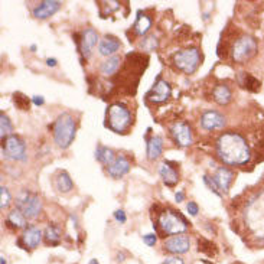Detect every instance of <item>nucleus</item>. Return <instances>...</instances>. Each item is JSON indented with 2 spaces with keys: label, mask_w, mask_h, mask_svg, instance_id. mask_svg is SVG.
<instances>
[{
  "label": "nucleus",
  "mask_w": 264,
  "mask_h": 264,
  "mask_svg": "<svg viewBox=\"0 0 264 264\" xmlns=\"http://www.w3.org/2000/svg\"><path fill=\"white\" fill-rule=\"evenodd\" d=\"M76 120L69 113H62L53 124V142L61 149H68L76 139Z\"/></svg>",
  "instance_id": "7ed1b4c3"
},
{
  "label": "nucleus",
  "mask_w": 264,
  "mask_h": 264,
  "mask_svg": "<svg viewBox=\"0 0 264 264\" xmlns=\"http://www.w3.org/2000/svg\"><path fill=\"white\" fill-rule=\"evenodd\" d=\"M10 201H12V196H10V192L6 186H2L0 188V210L5 211L8 210L9 205H10Z\"/></svg>",
  "instance_id": "7c9ffc66"
},
{
  "label": "nucleus",
  "mask_w": 264,
  "mask_h": 264,
  "mask_svg": "<svg viewBox=\"0 0 264 264\" xmlns=\"http://www.w3.org/2000/svg\"><path fill=\"white\" fill-rule=\"evenodd\" d=\"M225 117L215 110H208L201 117V127L205 130H219L225 126Z\"/></svg>",
  "instance_id": "ddd939ff"
},
{
  "label": "nucleus",
  "mask_w": 264,
  "mask_h": 264,
  "mask_svg": "<svg viewBox=\"0 0 264 264\" xmlns=\"http://www.w3.org/2000/svg\"><path fill=\"white\" fill-rule=\"evenodd\" d=\"M131 124V113L123 103H114L107 110V126L116 133H124Z\"/></svg>",
  "instance_id": "20e7f679"
},
{
  "label": "nucleus",
  "mask_w": 264,
  "mask_h": 264,
  "mask_svg": "<svg viewBox=\"0 0 264 264\" xmlns=\"http://www.w3.org/2000/svg\"><path fill=\"white\" fill-rule=\"evenodd\" d=\"M114 218H116V221H119V222H126V214H124V211H121V210H119V211L114 212Z\"/></svg>",
  "instance_id": "4c0bfd02"
},
{
  "label": "nucleus",
  "mask_w": 264,
  "mask_h": 264,
  "mask_svg": "<svg viewBox=\"0 0 264 264\" xmlns=\"http://www.w3.org/2000/svg\"><path fill=\"white\" fill-rule=\"evenodd\" d=\"M186 208H188V212L192 217L198 215V212H199V206H198V204H196V202H192V201H189L188 205H186Z\"/></svg>",
  "instance_id": "f704fd0d"
},
{
  "label": "nucleus",
  "mask_w": 264,
  "mask_h": 264,
  "mask_svg": "<svg viewBox=\"0 0 264 264\" xmlns=\"http://www.w3.org/2000/svg\"><path fill=\"white\" fill-rule=\"evenodd\" d=\"M162 264H185V261H183V258H181V257L175 256V257H167L166 260H165Z\"/></svg>",
  "instance_id": "e433bc0d"
},
{
  "label": "nucleus",
  "mask_w": 264,
  "mask_h": 264,
  "mask_svg": "<svg viewBox=\"0 0 264 264\" xmlns=\"http://www.w3.org/2000/svg\"><path fill=\"white\" fill-rule=\"evenodd\" d=\"M163 247L172 254H185V253L189 251L191 241H189L188 235H174V237L167 238L165 244H163Z\"/></svg>",
  "instance_id": "f8f14e48"
},
{
  "label": "nucleus",
  "mask_w": 264,
  "mask_h": 264,
  "mask_svg": "<svg viewBox=\"0 0 264 264\" xmlns=\"http://www.w3.org/2000/svg\"><path fill=\"white\" fill-rule=\"evenodd\" d=\"M32 101H33V104H35V106H42V104L45 103V100H44L42 96H35V97L32 98Z\"/></svg>",
  "instance_id": "58836bf2"
},
{
  "label": "nucleus",
  "mask_w": 264,
  "mask_h": 264,
  "mask_svg": "<svg viewBox=\"0 0 264 264\" xmlns=\"http://www.w3.org/2000/svg\"><path fill=\"white\" fill-rule=\"evenodd\" d=\"M171 94H172L171 84L167 83L166 80H163V78L159 77L155 85L147 92V98L150 100L152 103H165L167 98L171 97Z\"/></svg>",
  "instance_id": "9b49d317"
},
{
  "label": "nucleus",
  "mask_w": 264,
  "mask_h": 264,
  "mask_svg": "<svg viewBox=\"0 0 264 264\" xmlns=\"http://www.w3.org/2000/svg\"><path fill=\"white\" fill-rule=\"evenodd\" d=\"M201 52L198 48H188L174 55V64L185 74H194L201 64Z\"/></svg>",
  "instance_id": "0eeeda50"
},
{
  "label": "nucleus",
  "mask_w": 264,
  "mask_h": 264,
  "mask_svg": "<svg viewBox=\"0 0 264 264\" xmlns=\"http://www.w3.org/2000/svg\"><path fill=\"white\" fill-rule=\"evenodd\" d=\"M53 183H55V188L58 189L60 192H62V194H68V192H71V189L74 188L72 179H71V176L65 171L58 172Z\"/></svg>",
  "instance_id": "5701e85b"
},
{
  "label": "nucleus",
  "mask_w": 264,
  "mask_h": 264,
  "mask_svg": "<svg viewBox=\"0 0 264 264\" xmlns=\"http://www.w3.org/2000/svg\"><path fill=\"white\" fill-rule=\"evenodd\" d=\"M98 42V33L92 28H88L83 32L81 35V42H80V51L83 53L84 58H90L91 52L94 46Z\"/></svg>",
  "instance_id": "dca6fc26"
},
{
  "label": "nucleus",
  "mask_w": 264,
  "mask_h": 264,
  "mask_svg": "<svg viewBox=\"0 0 264 264\" xmlns=\"http://www.w3.org/2000/svg\"><path fill=\"white\" fill-rule=\"evenodd\" d=\"M163 152V137L152 136L147 139V147H146V155L149 160H156Z\"/></svg>",
  "instance_id": "aec40b11"
},
{
  "label": "nucleus",
  "mask_w": 264,
  "mask_h": 264,
  "mask_svg": "<svg viewBox=\"0 0 264 264\" xmlns=\"http://www.w3.org/2000/svg\"><path fill=\"white\" fill-rule=\"evenodd\" d=\"M240 83H241V85L246 90L251 91V92L260 91V85H261V83L257 80L256 77H253L251 74H247V72H242Z\"/></svg>",
  "instance_id": "c85d7f7f"
},
{
  "label": "nucleus",
  "mask_w": 264,
  "mask_h": 264,
  "mask_svg": "<svg viewBox=\"0 0 264 264\" xmlns=\"http://www.w3.org/2000/svg\"><path fill=\"white\" fill-rule=\"evenodd\" d=\"M0 264H8V263H6V258H5L3 256L0 257Z\"/></svg>",
  "instance_id": "79ce46f5"
},
{
  "label": "nucleus",
  "mask_w": 264,
  "mask_h": 264,
  "mask_svg": "<svg viewBox=\"0 0 264 264\" xmlns=\"http://www.w3.org/2000/svg\"><path fill=\"white\" fill-rule=\"evenodd\" d=\"M13 100H15V104L21 110H28L29 108V100L26 96H23L21 92H15V96H13Z\"/></svg>",
  "instance_id": "2f4dec72"
},
{
  "label": "nucleus",
  "mask_w": 264,
  "mask_h": 264,
  "mask_svg": "<svg viewBox=\"0 0 264 264\" xmlns=\"http://www.w3.org/2000/svg\"><path fill=\"white\" fill-rule=\"evenodd\" d=\"M217 155L230 166H240L249 163L251 150L247 140L235 131H227L217 140Z\"/></svg>",
  "instance_id": "f257e3e1"
},
{
  "label": "nucleus",
  "mask_w": 264,
  "mask_h": 264,
  "mask_svg": "<svg viewBox=\"0 0 264 264\" xmlns=\"http://www.w3.org/2000/svg\"><path fill=\"white\" fill-rule=\"evenodd\" d=\"M156 240H158V238H156V235L155 234H146L143 237L144 244L149 246V247H153V246L156 244Z\"/></svg>",
  "instance_id": "c9c22d12"
},
{
  "label": "nucleus",
  "mask_w": 264,
  "mask_h": 264,
  "mask_svg": "<svg viewBox=\"0 0 264 264\" xmlns=\"http://www.w3.org/2000/svg\"><path fill=\"white\" fill-rule=\"evenodd\" d=\"M212 97H214V100L218 103L219 106H227L231 101L233 94H231V90H230L228 85L218 84V85H215V88L212 91Z\"/></svg>",
  "instance_id": "412c9836"
},
{
  "label": "nucleus",
  "mask_w": 264,
  "mask_h": 264,
  "mask_svg": "<svg viewBox=\"0 0 264 264\" xmlns=\"http://www.w3.org/2000/svg\"><path fill=\"white\" fill-rule=\"evenodd\" d=\"M159 228L163 234L181 235L188 230L185 218L175 211H163L159 217Z\"/></svg>",
  "instance_id": "39448f33"
},
{
  "label": "nucleus",
  "mask_w": 264,
  "mask_h": 264,
  "mask_svg": "<svg viewBox=\"0 0 264 264\" xmlns=\"http://www.w3.org/2000/svg\"><path fill=\"white\" fill-rule=\"evenodd\" d=\"M204 182H205V185H206L208 188L211 189V191L214 192V194H215V195L221 196V192L218 191V188H217V185H215V182H214V179H212V178H210L208 175H205Z\"/></svg>",
  "instance_id": "72a5a7b5"
},
{
  "label": "nucleus",
  "mask_w": 264,
  "mask_h": 264,
  "mask_svg": "<svg viewBox=\"0 0 264 264\" xmlns=\"http://www.w3.org/2000/svg\"><path fill=\"white\" fill-rule=\"evenodd\" d=\"M16 210L22 212L28 219L38 217L42 211V201L36 194H30L28 191H22L16 196Z\"/></svg>",
  "instance_id": "423d86ee"
},
{
  "label": "nucleus",
  "mask_w": 264,
  "mask_h": 264,
  "mask_svg": "<svg viewBox=\"0 0 264 264\" xmlns=\"http://www.w3.org/2000/svg\"><path fill=\"white\" fill-rule=\"evenodd\" d=\"M88 264H100V263H98L96 258H92V260H90V263H88Z\"/></svg>",
  "instance_id": "37998d69"
},
{
  "label": "nucleus",
  "mask_w": 264,
  "mask_h": 264,
  "mask_svg": "<svg viewBox=\"0 0 264 264\" xmlns=\"http://www.w3.org/2000/svg\"><path fill=\"white\" fill-rule=\"evenodd\" d=\"M12 130H13V127H12V123L9 120V117L2 111L0 113V135H2V140L10 136V135H13Z\"/></svg>",
  "instance_id": "c756f323"
},
{
  "label": "nucleus",
  "mask_w": 264,
  "mask_h": 264,
  "mask_svg": "<svg viewBox=\"0 0 264 264\" xmlns=\"http://www.w3.org/2000/svg\"><path fill=\"white\" fill-rule=\"evenodd\" d=\"M244 219L251 234L264 238V189L247 202Z\"/></svg>",
  "instance_id": "f03ea898"
},
{
  "label": "nucleus",
  "mask_w": 264,
  "mask_h": 264,
  "mask_svg": "<svg viewBox=\"0 0 264 264\" xmlns=\"http://www.w3.org/2000/svg\"><path fill=\"white\" fill-rule=\"evenodd\" d=\"M26 219L28 218L19 210H13V211L9 212L6 221H8V225L19 230V228H26Z\"/></svg>",
  "instance_id": "bb28decb"
},
{
  "label": "nucleus",
  "mask_w": 264,
  "mask_h": 264,
  "mask_svg": "<svg viewBox=\"0 0 264 264\" xmlns=\"http://www.w3.org/2000/svg\"><path fill=\"white\" fill-rule=\"evenodd\" d=\"M103 5V8H106V12L103 13V15H108V13H111L114 10H117V9L120 8V3L119 2H101Z\"/></svg>",
  "instance_id": "473e14b6"
},
{
  "label": "nucleus",
  "mask_w": 264,
  "mask_h": 264,
  "mask_svg": "<svg viewBox=\"0 0 264 264\" xmlns=\"http://www.w3.org/2000/svg\"><path fill=\"white\" fill-rule=\"evenodd\" d=\"M61 5L62 3L56 0H45V2H41L38 6L32 10V13L36 19H48L60 10Z\"/></svg>",
  "instance_id": "f3484780"
},
{
  "label": "nucleus",
  "mask_w": 264,
  "mask_h": 264,
  "mask_svg": "<svg viewBox=\"0 0 264 264\" xmlns=\"http://www.w3.org/2000/svg\"><path fill=\"white\" fill-rule=\"evenodd\" d=\"M3 155L12 160H25L26 159V144L16 135H10L3 139Z\"/></svg>",
  "instance_id": "1a4fd4ad"
},
{
  "label": "nucleus",
  "mask_w": 264,
  "mask_h": 264,
  "mask_svg": "<svg viewBox=\"0 0 264 264\" xmlns=\"http://www.w3.org/2000/svg\"><path fill=\"white\" fill-rule=\"evenodd\" d=\"M159 175L162 176V179H163V182L166 183L167 186H175L178 183V181H179L178 172L172 166H169L167 163H162L159 166Z\"/></svg>",
  "instance_id": "4be33fe9"
},
{
  "label": "nucleus",
  "mask_w": 264,
  "mask_h": 264,
  "mask_svg": "<svg viewBox=\"0 0 264 264\" xmlns=\"http://www.w3.org/2000/svg\"><path fill=\"white\" fill-rule=\"evenodd\" d=\"M130 167H131L130 160H128L126 156L119 155V156H116L113 163H111L110 166H107V172H108V175H110L111 178L119 179V178H123L124 175L128 174Z\"/></svg>",
  "instance_id": "a211bd4d"
},
{
  "label": "nucleus",
  "mask_w": 264,
  "mask_h": 264,
  "mask_svg": "<svg viewBox=\"0 0 264 264\" xmlns=\"http://www.w3.org/2000/svg\"><path fill=\"white\" fill-rule=\"evenodd\" d=\"M257 51V41L253 36H241L238 38L234 42L233 45V51H231V55H233V60L235 62H246L249 61Z\"/></svg>",
  "instance_id": "6e6552de"
},
{
  "label": "nucleus",
  "mask_w": 264,
  "mask_h": 264,
  "mask_svg": "<svg viewBox=\"0 0 264 264\" xmlns=\"http://www.w3.org/2000/svg\"><path fill=\"white\" fill-rule=\"evenodd\" d=\"M171 135L174 136L175 142L182 146V147H188L194 143V136H192V130L189 127L188 123L185 121H178L171 127Z\"/></svg>",
  "instance_id": "9d476101"
},
{
  "label": "nucleus",
  "mask_w": 264,
  "mask_h": 264,
  "mask_svg": "<svg viewBox=\"0 0 264 264\" xmlns=\"http://www.w3.org/2000/svg\"><path fill=\"white\" fill-rule=\"evenodd\" d=\"M175 198H176V202H182V201L185 199V194H183V191H179V192H176Z\"/></svg>",
  "instance_id": "ea45409f"
},
{
  "label": "nucleus",
  "mask_w": 264,
  "mask_h": 264,
  "mask_svg": "<svg viewBox=\"0 0 264 264\" xmlns=\"http://www.w3.org/2000/svg\"><path fill=\"white\" fill-rule=\"evenodd\" d=\"M152 28V19L147 15H144L142 12H137V19L135 23V32L139 36L146 35Z\"/></svg>",
  "instance_id": "393cba45"
},
{
  "label": "nucleus",
  "mask_w": 264,
  "mask_h": 264,
  "mask_svg": "<svg viewBox=\"0 0 264 264\" xmlns=\"http://www.w3.org/2000/svg\"><path fill=\"white\" fill-rule=\"evenodd\" d=\"M120 62H121V58L119 56V55H113V56L107 58V60L100 65V72L106 77L113 76L114 72L119 69V67H120Z\"/></svg>",
  "instance_id": "b1692460"
},
{
  "label": "nucleus",
  "mask_w": 264,
  "mask_h": 264,
  "mask_svg": "<svg viewBox=\"0 0 264 264\" xmlns=\"http://www.w3.org/2000/svg\"><path fill=\"white\" fill-rule=\"evenodd\" d=\"M96 159H97L100 163L110 166L116 159V155L111 149H108L106 146H98L97 150H96Z\"/></svg>",
  "instance_id": "a878e982"
},
{
  "label": "nucleus",
  "mask_w": 264,
  "mask_h": 264,
  "mask_svg": "<svg viewBox=\"0 0 264 264\" xmlns=\"http://www.w3.org/2000/svg\"><path fill=\"white\" fill-rule=\"evenodd\" d=\"M44 237H45V241L51 246H58L61 241V230L60 227L56 225H48L46 227L45 233H44Z\"/></svg>",
  "instance_id": "cd10ccee"
},
{
  "label": "nucleus",
  "mask_w": 264,
  "mask_h": 264,
  "mask_svg": "<svg viewBox=\"0 0 264 264\" xmlns=\"http://www.w3.org/2000/svg\"><path fill=\"white\" fill-rule=\"evenodd\" d=\"M233 178H234V174L225 166L217 167L215 172H214V176H212V179H214L221 194L228 192V189L231 186V182H233Z\"/></svg>",
  "instance_id": "2eb2a0df"
},
{
  "label": "nucleus",
  "mask_w": 264,
  "mask_h": 264,
  "mask_svg": "<svg viewBox=\"0 0 264 264\" xmlns=\"http://www.w3.org/2000/svg\"><path fill=\"white\" fill-rule=\"evenodd\" d=\"M44 233L39 230L38 227L30 225L28 228H25L23 231L22 238L19 240V244H22L23 249H36L41 241H42Z\"/></svg>",
  "instance_id": "4468645a"
},
{
  "label": "nucleus",
  "mask_w": 264,
  "mask_h": 264,
  "mask_svg": "<svg viewBox=\"0 0 264 264\" xmlns=\"http://www.w3.org/2000/svg\"><path fill=\"white\" fill-rule=\"evenodd\" d=\"M46 64H48V67H55L56 65V60L55 58H48Z\"/></svg>",
  "instance_id": "a19ab883"
},
{
  "label": "nucleus",
  "mask_w": 264,
  "mask_h": 264,
  "mask_svg": "<svg viewBox=\"0 0 264 264\" xmlns=\"http://www.w3.org/2000/svg\"><path fill=\"white\" fill-rule=\"evenodd\" d=\"M120 41L116 38V36H111V35H106L104 38L100 41L98 44V52L100 55H104V56H113L114 53L117 52L120 49Z\"/></svg>",
  "instance_id": "6ab92c4d"
}]
</instances>
